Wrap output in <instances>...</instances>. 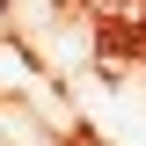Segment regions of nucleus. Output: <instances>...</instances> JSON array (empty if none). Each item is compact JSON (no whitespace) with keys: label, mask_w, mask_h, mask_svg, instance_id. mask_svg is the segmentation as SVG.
Returning a JSON list of instances; mask_svg holds the SVG:
<instances>
[{"label":"nucleus","mask_w":146,"mask_h":146,"mask_svg":"<svg viewBox=\"0 0 146 146\" xmlns=\"http://www.w3.org/2000/svg\"><path fill=\"white\" fill-rule=\"evenodd\" d=\"M0 146H15V139H0Z\"/></svg>","instance_id":"1"}]
</instances>
